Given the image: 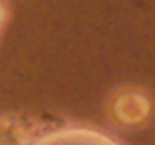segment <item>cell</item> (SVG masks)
Wrapping results in <instances>:
<instances>
[{"mask_svg": "<svg viewBox=\"0 0 155 145\" xmlns=\"http://www.w3.org/2000/svg\"><path fill=\"white\" fill-rule=\"evenodd\" d=\"M11 17H13V7L9 0H0V41H2V35L7 30V26L11 24Z\"/></svg>", "mask_w": 155, "mask_h": 145, "instance_id": "4", "label": "cell"}, {"mask_svg": "<svg viewBox=\"0 0 155 145\" xmlns=\"http://www.w3.org/2000/svg\"><path fill=\"white\" fill-rule=\"evenodd\" d=\"M52 123L32 113H0V145H32Z\"/></svg>", "mask_w": 155, "mask_h": 145, "instance_id": "3", "label": "cell"}, {"mask_svg": "<svg viewBox=\"0 0 155 145\" xmlns=\"http://www.w3.org/2000/svg\"><path fill=\"white\" fill-rule=\"evenodd\" d=\"M106 119L119 132H136L155 119V95L136 82L116 85L106 97Z\"/></svg>", "mask_w": 155, "mask_h": 145, "instance_id": "1", "label": "cell"}, {"mask_svg": "<svg viewBox=\"0 0 155 145\" xmlns=\"http://www.w3.org/2000/svg\"><path fill=\"white\" fill-rule=\"evenodd\" d=\"M32 145H125L119 136L84 121L61 123L45 130Z\"/></svg>", "mask_w": 155, "mask_h": 145, "instance_id": "2", "label": "cell"}]
</instances>
